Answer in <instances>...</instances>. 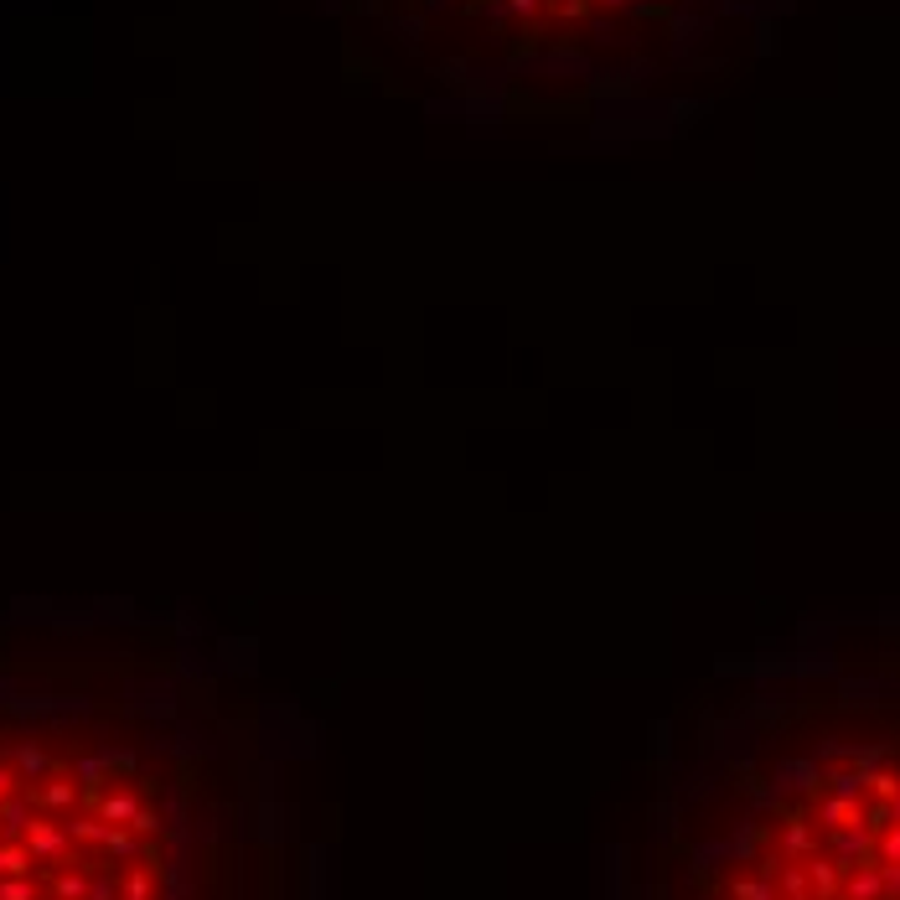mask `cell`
<instances>
[{
    "label": "cell",
    "mask_w": 900,
    "mask_h": 900,
    "mask_svg": "<svg viewBox=\"0 0 900 900\" xmlns=\"http://www.w3.org/2000/svg\"><path fill=\"white\" fill-rule=\"evenodd\" d=\"M719 900H900V725L828 730L787 761Z\"/></svg>",
    "instance_id": "obj_1"
}]
</instances>
